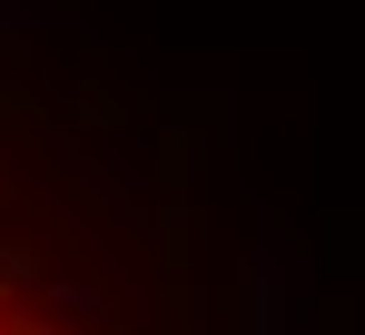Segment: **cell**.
I'll list each match as a JSON object with an SVG mask.
<instances>
[{
    "label": "cell",
    "instance_id": "1",
    "mask_svg": "<svg viewBox=\"0 0 365 335\" xmlns=\"http://www.w3.org/2000/svg\"><path fill=\"white\" fill-rule=\"evenodd\" d=\"M50 20H60V10H50V0H0V30H10V40H40V30H50Z\"/></svg>",
    "mask_w": 365,
    "mask_h": 335
},
{
    "label": "cell",
    "instance_id": "2",
    "mask_svg": "<svg viewBox=\"0 0 365 335\" xmlns=\"http://www.w3.org/2000/svg\"><path fill=\"white\" fill-rule=\"evenodd\" d=\"M50 306H60V316H99V286H79V277H60V286H50Z\"/></svg>",
    "mask_w": 365,
    "mask_h": 335
},
{
    "label": "cell",
    "instance_id": "3",
    "mask_svg": "<svg viewBox=\"0 0 365 335\" xmlns=\"http://www.w3.org/2000/svg\"><path fill=\"white\" fill-rule=\"evenodd\" d=\"M10 326H20V316H10ZM20 335H69V326H60V316H50V326H20Z\"/></svg>",
    "mask_w": 365,
    "mask_h": 335
},
{
    "label": "cell",
    "instance_id": "4",
    "mask_svg": "<svg viewBox=\"0 0 365 335\" xmlns=\"http://www.w3.org/2000/svg\"><path fill=\"white\" fill-rule=\"evenodd\" d=\"M0 326H10V316H0Z\"/></svg>",
    "mask_w": 365,
    "mask_h": 335
}]
</instances>
